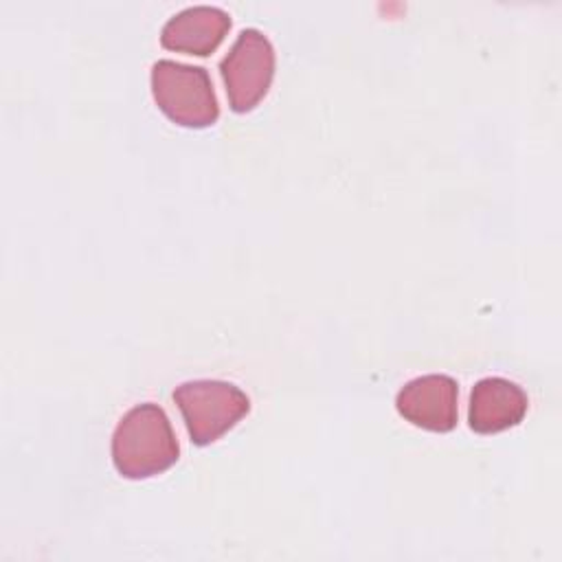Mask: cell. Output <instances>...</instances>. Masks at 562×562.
Here are the masks:
<instances>
[{"label":"cell","instance_id":"5b68a950","mask_svg":"<svg viewBox=\"0 0 562 562\" xmlns=\"http://www.w3.org/2000/svg\"><path fill=\"white\" fill-rule=\"evenodd\" d=\"M459 384L446 373H428L406 382L395 397L397 413L417 428L448 432L457 426Z\"/></svg>","mask_w":562,"mask_h":562},{"label":"cell","instance_id":"52a82bcc","mask_svg":"<svg viewBox=\"0 0 562 562\" xmlns=\"http://www.w3.org/2000/svg\"><path fill=\"white\" fill-rule=\"evenodd\" d=\"M527 413L525 391L501 375L481 378L470 391L468 422L474 432L492 435L522 422Z\"/></svg>","mask_w":562,"mask_h":562},{"label":"cell","instance_id":"7a4b0ae2","mask_svg":"<svg viewBox=\"0 0 562 562\" xmlns=\"http://www.w3.org/2000/svg\"><path fill=\"white\" fill-rule=\"evenodd\" d=\"M151 94L156 105L182 127L202 130L220 116L211 77L202 66L158 59L151 66Z\"/></svg>","mask_w":562,"mask_h":562},{"label":"cell","instance_id":"3957f363","mask_svg":"<svg viewBox=\"0 0 562 562\" xmlns=\"http://www.w3.org/2000/svg\"><path fill=\"white\" fill-rule=\"evenodd\" d=\"M171 397L195 446L213 443L250 411L248 395L224 380H189L176 386Z\"/></svg>","mask_w":562,"mask_h":562},{"label":"cell","instance_id":"6da1fadb","mask_svg":"<svg viewBox=\"0 0 562 562\" xmlns=\"http://www.w3.org/2000/svg\"><path fill=\"white\" fill-rule=\"evenodd\" d=\"M180 446L162 406L136 404L116 424L112 463L125 479H149L178 461Z\"/></svg>","mask_w":562,"mask_h":562},{"label":"cell","instance_id":"277c9868","mask_svg":"<svg viewBox=\"0 0 562 562\" xmlns=\"http://www.w3.org/2000/svg\"><path fill=\"white\" fill-rule=\"evenodd\" d=\"M220 75L233 112H250L270 90L274 48L259 29H241L220 61Z\"/></svg>","mask_w":562,"mask_h":562},{"label":"cell","instance_id":"8992f818","mask_svg":"<svg viewBox=\"0 0 562 562\" xmlns=\"http://www.w3.org/2000/svg\"><path fill=\"white\" fill-rule=\"evenodd\" d=\"M231 29V15L211 4H193L171 15L160 29V44L169 50L206 57Z\"/></svg>","mask_w":562,"mask_h":562}]
</instances>
